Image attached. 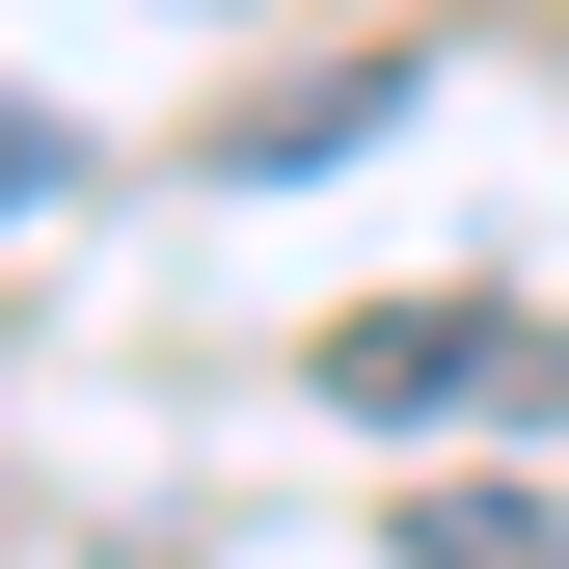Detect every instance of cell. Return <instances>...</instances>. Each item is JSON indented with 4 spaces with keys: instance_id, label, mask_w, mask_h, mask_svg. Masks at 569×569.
Wrapping results in <instances>:
<instances>
[{
    "instance_id": "2",
    "label": "cell",
    "mask_w": 569,
    "mask_h": 569,
    "mask_svg": "<svg viewBox=\"0 0 569 569\" xmlns=\"http://www.w3.org/2000/svg\"><path fill=\"white\" fill-rule=\"evenodd\" d=\"M407 569H569L542 488H407Z\"/></svg>"
},
{
    "instance_id": "1",
    "label": "cell",
    "mask_w": 569,
    "mask_h": 569,
    "mask_svg": "<svg viewBox=\"0 0 569 569\" xmlns=\"http://www.w3.org/2000/svg\"><path fill=\"white\" fill-rule=\"evenodd\" d=\"M569 352L516 299H380V326H326V407H542Z\"/></svg>"
},
{
    "instance_id": "3",
    "label": "cell",
    "mask_w": 569,
    "mask_h": 569,
    "mask_svg": "<svg viewBox=\"0 0 569 569\" xmlns=\"http://www.w3.org/2000/svg\"><path fill=\"white\" fill-rule=\"evenodd\" d=\"M54 190H82V163H54V109H0V218H54Z\"/></svg>"
}]
</instances>
